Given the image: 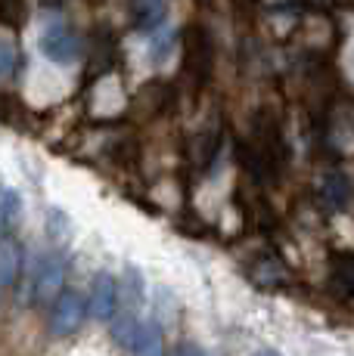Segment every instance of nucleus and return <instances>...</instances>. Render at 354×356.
<instances>
[{"mask_svg": "<svg viewBox=\"0 0 354 356\" xmlns=\"http://www.w3.org/2000/svg\"><path fill=\"white\" fill-rule=\"evenodd\" d=\"M66 273L69 270H66L63 254H56V251L40 254L35 264V273H31V300H35V304H50V300H56V294L63 291Z\"/></svg>", "mask_w": 354, "mask_h": 356, "instance_id": "1", "label": "nucleus"}, {"mask_svg": "<svg viewBox=\"0 0 354 356\" xmlns=\"http://www.w3.org/2000/svg\"><path fill=\"white\" fill-rule=\"evenodd\" d=\"M40 50H44V56L50 59V63L72 65L81 53V38L69 22L56 19V22H47L44 31H40Z\"/></svg>", "mask_w": 354, "mask_h": 356, "instance_id": "2", "label": "nucleus"}, {"mask_svg": "<svg viewBox=\"0 0 354 356\" xmlns=\"http://www.w3.org/2000/svg\"><path fill=\"white\" fill-rule=\"evenodd\" d=\"M84 316H87L84 298L78 291H59L50 307V332L56 338H69L84 325Z\"/></svg>", "mask_w": 354, "mask_h": 356, "instance_id": "3", "label": "nucleus"}, {"mask_svg": "<svg viewBox=\"0 0 354 356\" xmlns=\"http://www.w3.org/2000/svg\"><path fill=\"white\" fill-rule=\"evenodd\" d=\"M121 307V291H118V279L112 276V273H97L91 282V298H87V310L93 313L97 319H103V323H109V319L118 313Z\"/></svg>", "mask_w": 354, "mask_h": 356, "instance_id": "4", "label": "nucleus"}, {"mask_svg": "<svg viewBox=\"0 0 354 356\" xmlns=\"http://www.w3.org/2000/svg\"><path fill=\"white\" fill-rule=\"evenodd\" d=\"M351 193H354L351 180L342 174V170H330V174H323V180H320V186H317L320 202H323V208H330V211L348 208Z\"/></svg>", "mask_w": 354, "mask_h": 356, "instance_id": "5", "label": "nucleus"}, {"mask_svg": "<svg viewBox=\"0 0 354 356\" xmlns=\"http://www.w3.org/2000/svg\"><path fill=\"white\" fill-rule=\"evenodd\" d=\"M22 266H25V251L16 238L3 236L0 238V291L16 285V279L22 276Z\"/></svg>", "mask_w": 354, "mask_h": 356, "instance_id": "6", "label": "nucleus"}, {"mask_svg": "<svg viewBox=\"0 0 354 356\" xmlns=\"http://www.w3.org/2000/svg\"><path fill=\"white\" fill-rule=\"evenodd\" d=\"M187 72L196 81H206V74L212 72V47L206 40V31L193 29V38L187 44Z\"/></svg>", "mask_w": 354, "mask_h": 356, "instance_id": "7", "label": "nucleus"}, {"mask_svg": "<svg viewBox=\"0 0 354 356\" xmlns=\"http://www.w3.org/2000/svg\"><path fill=\"white\" fill-rule=\"evenodd\" d=\"M217 146H221V130H212V127H206L202 134H196V140H193V146H190V159H193V164L199 170H206L208 164L215 161V155H217Z\"/></svg>", "mask_w": 354, "mask_h": 356, "instance_id": "8", "label": "nucleus"}, {"mask_svg": "<svg viewBox=\"0 0 354 356\" xmlns=\"http://www.w3.org/2000/svg\"><path fill=\"white\" fill-rule=\"evenodd\" d=\"M252 279H255V285H261V289H280V285L289 282V270H286L283 260L261 257L255 264V270H252Z\"/></svg>", "mask_w": 354, "mask_h": 356, "instance_id": "9", "label": "nucleus"}, {"mask_svg": "<svg viewBox=\"0 0 354 356\" xmlns=\"http://www.w3.org/2000/svg\"><path fill=\"white\" fill-rule=\"evenodd\" d=\"M131 353L134 356H165V334H162V328L155 323H143Z\"/></svg>", "mask_w": 354, "mask_h": 356, "instance_id": "10", "label": "nucleus"}, {"mask_svg": "<svg viewBox=\"0 0 354 356\" xmlns=\"http://www.w3.org/2000/svg\"><path fill=\"white\" fill-rule=\"evenodd\" d=\"M22 217V195L10 186H0V238L10 236V229Z\"/></svg>", "mask_w": 354, "mask_h": 356, "instance_id": "11", "label": "nucleus"}, {"mask_svg": "<svg viewBox=\"0 0 354 356\" xmlns=\"http://www.w3.org/2000/svg\"><path fill=\"white\" fill-rule=\"evenodd\" d=\"M134 22L143 31H153L165 22V0H134Z\"/></svg>", "mask_w": 354, "mask_h": 356, "instance_id": "12", "label": "nucleus"}, {"mask_svg": "<svg viewBox=\"0 0 354 356\" xmlns=\"http://www.w3.org/2000/svg\"><path fill=\"white\" fill-rule=\"evenodd\" d=\"M140 319L134 313H115L112 316V338L115 344H121L125 350H131L134 341H137V332H140Z\"/></svg>", "mask_w": 354, "mask_h": 356, "instance_id": "13", "label": "nucleus"}, {"mask_svg": "<svg viewBox=\"0 0 354 356\" xmlns=\"http://www.w3.org/2000/svg\"><path fill=\"white\" fill-rule=\"evenodd\" d=\"M118 291H121V304H128V307H137L143 300V279L134 266H128L125 276L118 279Z\"/></svg>", "mask_w": 354, "mask_h": 356, "instance_id": "14", "label": "nucleus"}, {"mask_svg": "<svg viewBox=\"0 0 354 356\" xmlns=\"http://www.w3.org/2000/svg\"><path fill=\"white\" fill-rule=\"evenodd\" d=\"M332 282L345 294H354V257L351 254H339L332 260Z\"/></svg>", "mask_w": 354, "mask_h": 356, "instance_id": "15", "label": "nucleus"}, {"mask_svg": "<svg viewBox=\"0 0 354 356\" xmlns=\"http://www.w3.org/2000/svg\"><path fill=\"white\" fill-rule=\"evenodd\" d=\"M16 68H19V50H16V44L0 38V81L10 78Z\"/></svg>", "mask_w": 354, "mask_h": 356, "instance_id": "16", "label": "nucleus"}, {"mask_svg": "<svg viewBox=\"0 0 354 356\" xmlns=\"http://www.w3.org/2000/svg\"><path fill=\"white\" fill-rule=\"evenodd\" d=\"M174 356H206V353H202L199 344H193V341H183V344H177Z\"/></svg>", "mask_w": 354, "mask_h": 356, "instance_id": "17", "label": "nucleus"}, {"mask_svg": "<svg viewBox=\"0 0 354 356\" xmlns=\"http://www.w3.org/2000/svg\"><path fill=\"white\" fill-rule=\"evenodd\" d=\"M255 356H280V353H274V350H258Z\"/></svg>", "mask_w": 354, "mask_h": 356, "instance_id": "18", "label": "nucleus"}]
</instances>
